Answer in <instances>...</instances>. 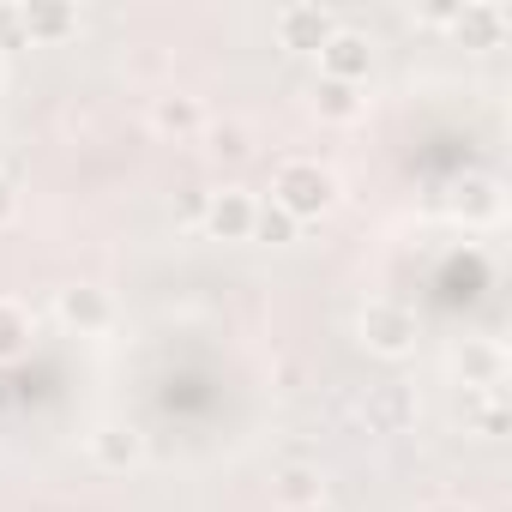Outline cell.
Wrapping results in <instances>:
<instances>
[{"label": "cell", "mask_w": 512, "mask_h": 512, "mask_svg": "<svg viewBox=\"0 0 512 512\" xmlns=\"http://www.w3.org/2000/svg\"><path fill=\"white\" fill-rule=\"evenodd\" d=\"M314 61H320V79L368 85V73H374V37H368V31H350V25H338Z\"/></svg>", "instance_id": "cell-3"}, {"label": "cell", "mask_w": 512, "mask_h": 512, "mask_svg": "<svg viewBox=\"0 0 512 512\" xmlns=\"http://www.w3.org/2000/svg\"><path fill=\"white\" fill-rule=\"evenodd\" d=\"M205 121H211L205 103L187 97V91H163V97H151V133H157V139H199Z\"/></svg>", "instance_id": "cell-8"}, {"label": "cell", "mask_w": 512, "mask_h": 512, "mask_svg": "<svg viewBox=\"0 0 512 512\" xmlns=\"http://www.w3.org/2000/svg\"><path fill=\"white\" fill-rule=\"evenodd\" d=\"M338 175L320 163V157H284L272 169V205L290 217V223H320L332 205H338Z\"/></svg>", "instance_id": "cell-1"}, {"label": "cell", "mask_w": 512, "mask_h": 512, "mask_svg": "<svg viewBox=\"0 0 512 512\" xmlns=\"http://www.w3.org/2000/svg\"><path fill=\"white\" fill-rule=\"evenodd\" d=\"M13 217H19V187H13L7 175H0V229H7Z\"/></svg>", "instance_id": "cell-22"}, {"label": "cell", "mask_w": 512, "mask_h": 512, "mask_svg": "<svg viewBox=\"0 0 512 512\" xmlns=\"http://www.w3.org/2000/svg\"><path fill=\"white\" fill-rule=\"evenodd\" d=\"M205 151L217 157V163H247L253 157V127L247 121H205Z\"/></svg>", "instance_id": "cell-15"}, {"label": "cell", "mask_w": 512, "mask_h": 512, "mask_svg": "<svg viewBox=\"0 0 512 512\" xmlns=\"http://www.w3.org/2000/svg\"><path fill=\"white\" fill-rule=\"evenodd\" d=\"M272 494H278L284 512H308V506H326V476L314 464H284L278 482H272Z\"/></svg>", "instance_id": "cell-14"}, {"label": "cell", "mask_w": 512, "mask_h": 512, "mask_svg": "<svg viewBox=\"0 0 512 512\" xmlns=\"http://www.w3.org/2000/svg\"><path fill=\"white\" fill-rule=\"evenodd\" d=\"M19 19H25V43H67V37H79V7L73 0H25Z\"/></svg>", "instance_id": "cell-10"}, {"label": "cell", "mask_w": 512, "mask_h": 512, "mask_svg": "<svg viewBox=\"0 0 512 512\" xmlns=\"http://www.w3.org/2000/svg\"><path fill=\"white\" fill-rule=\"evenodd\" d=\"M55 320H61L67 332H79V338H97V332L115 326V296H109L103 284H67V290L55 296Z\"/></svg>", "instance_id": "cell-4"}, {"label": "cell", "mask_w": 512, "mask_h": 512, "mask_svg": "<svg viewBox=\"0 0 512 512\" xmlns=\"http://www.w3.org/2000/svg\"><path fill=\"white\" fill-rule=\"evenodd\" d=\"M205 205H211V193H205V187H181V193H175V217H181V223H199V217H205Z\"/></svg>", "instance_id": "cell-19"}, {"label": "cell", "mask_w": 512, "mask_h": 512, "mask_svg": "<svg viewBox=\"0 0 512 512\" xmlns=\"http://www.w3.org/2000/svg\"><path fill=\"white\" fill-rule=\"evenodd\" d=\"M356 332H362V344H368L374 356H386V362H404V356L416 350V338H422L416 308H404V302H392V296L368 302V308L356 314Z\"/></svg>", "instance_id": "cell-2"}, {"label": "cell", "mask_w": 512, "mask_h": 512, "mask_svg": "<svg viewBox=\"0 0 512 512\" xmlns=\"http://www.w3.org/2000/svg\"><path fill=\"white\" fill-rule=\"evenodd\" d=\"M452 19H458V7H428L422 13V25H434V31H452Z\"/></svg>", "instance_id": "cell-23"}, {"label": "cell", "mask_w": 512, "mask_h": 512, "mask_svg": "<svg viewBox=\"0 0 512 512\" xmlns=\"http://www.w3.org/2000/svg\"><path fill=\"white\" fill-rule=\"evenodd\" d=\"M0 79H7V55H0Z\"/></svg>", "instance_id": "cell-25"}, {"label": "cell", "mask_w": 512, "mask_h": 512, "mask_svg": "<svg viewBox=\"0 0 512 512\" xmlns=\"http://www.w3.org/2000/svg\"><path fill=\"white\" fill-rule=\"evenodd\" d=\"M374 410H380L392 428H398V422H410V398H404V386H386V392L374 398Z\"/></svg>", "instance_id": "cell-20"}, {"label": "cell", "mask_w": 512, "mask_h": 512, "mask_svg": "<svg viewBox=\"0 0 512 512\" xmlns=\"http://www.w3.org/2000/svg\"><path fill=\"white\" fill-rule=\"evenodd\" d=\"M308 512H332V506H308Z\"/></svg>", "instance_id": "cell-26"}, {"label": "cell", "mask_w": 512, "mask_h": 512, "mask_svg": "<svg viewBox=\"0 0 512 512\" xmlns=\"http://www.w3.org/2000/svg\"><path fill=\"white\" fill-rule=\"evenodd\" d=\"M458 217L470 223V229H488V223H500L506 217V193H500V181L494 175H470L464 187H458Z\"/></svg>", "instance_id": "cell-13"}, {"label": "cell", "mask_w": 512, "mask_h": 512, "mask_svg": "<svg viewBox=\"0 0 512 512\" xmlns=\"http://www.w3.org/2000/svg\"><path fill=\"white\" fill-rule=\"evenodd\" d=\"M25 49V19H19V0H0V55Z\"/></svg>", "instance_id": "cell-18"}, {"label": "cell", "mask_w": 512, "mask_h": 512, "mask_svg": "<svg viewBox=\"0 0 512 512\" xmlns=\"http://www.w3.org/2000/svg\"><path fill=\"white\" fill-rule=\"evenodd\" d=\"M296 229H302V223H290L272 199L253 211V241H266V247H290V241H296Z\"/></svg>", "instance_id": "cell-17"}, {"label": "cell", "mask_w": 512, "mask_h": 512, "mask_svg": "<svg viewBox=\"0 0 512 512\" xmlns=\"http://www.w3.org/2000/svg\"><path fill=\"white\" fill-rule=\"evenodd\" d=\"M452 368H458V380H464V386L494 392V386L506 380V350H500L494 338H464V350L452 356Z\"/></svg>", "instance_id": "cell-11"}, {"label": "cell", "mask_w": 512, "mask_h": 512, "mask_svg": "<svg viewBox=\"0 0 512 512\" xmlns=\"http://www.w3.org/2000/svg\"><path fill=\"white\" fill-rule=\"evenodd\" d=\"M85 446H91V464L97 470H139L145 464V434H139V422H121V416L97 422L85 434Z\"/></svg>", "instance_id": "cell-5"}, {"label": "cell", "mask_w": 512, "mask_h": 512, "mask_svg": "<svg viewBox=\"0 0 512 512\" xmlns=\"http://www.w3.org/2000/svg\"><path fill=\"white\" fill-rule=\"evenodd\" d=\"M452 37H458L464 49H500V37H506V13L494 7V0H464L458 19H452Z\"/></svg>", "instance_id": "cell-12"}, {"label": "cell", "mask_w": 512, "mask_h": 512, "mask_svg": "<svg viewBox=\"0 0 512 512\" xmlns=\"http://www.w3.org/2000/svg\"><path fill=\"white\" fill-rule=\"evenodd\" d=\"M253 211H260V199H253V193L223 187V193H211V205H205L199 229H205V235H217V241H253Z\"/></svg>", "instance_id": "cell-7"}, {"label": "cell", "mask_w": 512, "mask_h": 512, "mask_svg": "<svg viewBox=\"0 0 512 512\" xmlns=\"http://www.w3.org/2000/svg\"><path fill=\"white\" fill-rule=\"evenodd\" d=\"M25 344H31V320H25V308L0 296V362L25 356Z\"/></svg>", "instance_id": "cell-16"}, {"label": "cell", "mask_w": 512, "mask_h": 512, "mask_svg": "<svg viewBox=\"0 0 512 512\" xmlns=\"http://www.w3.org/2000/svg\"><path fill=\"white\" fill-rule=\"evenodd\" d=\"M308 109L326 121V127H356L368 115V97L362 85H344V79H314L308 85Z\"/></svg>", "instance_id": "cell-9"}, {"label": "cell", "mask_w": 512, "mask_h": 512, "mask_svg": "<svg viewBox=\"0 0 512 512\" xmlns=\"http://www.w3.org/2000/svg\"><path fill=\"white\" fill-rule=\"evenodd\" d=\"M476 428H482L488 440H500V434H506V410H500V398H488V404L476 410Z\"/></svg>", "instance_id": "cell-21"}, {"label": "cell", "mask_w": 512, "mask_h": 512, "mask_svg": "<svg viewBox=\"0 0 512 512\" xmlns=\"http://www.w3.org/2000/svg\"><path fill=\"white\" fill-rule=\"evenodd\" d=\"M332 31H338V19H332L326 7H314V0H296V7L278 13V43H284L290 55H320Z\"/></svg>", "instance_id": "cell-6"}, {"label": "cell", "mask_w": 512, "mask_h": 512, "mask_svg": "<svg viewBox=\"0 0 512 512\" xmlns=\"http://www.w3.org/2000/svg\"><path fill=\"white\" fill-rule=\"evenodd\" d=\"M422 512H476V506H464V500H428Z\"/></svg>", "instance_id": "cell-24"}]
</instances>
